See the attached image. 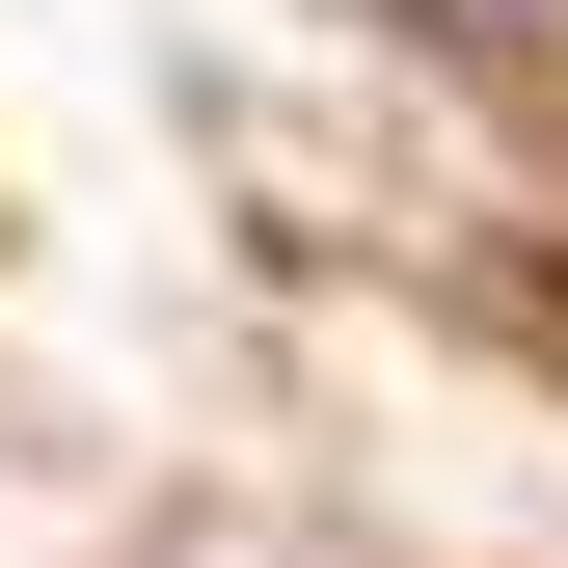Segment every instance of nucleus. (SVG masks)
Returning a JSON list of instances; mask_svg holds the SVG:
<instances>
[{
  "label": "nucleus",
  "mask_w": 568,
  "mask_h": 568,
  "mask_svg": "<svg viewBox=\"0 0 568 568\" xmlns=\"http://www.w3.org/2000/svg\"><path fill=\"white\" fill-rule=\"evenodd\" d=\"M434 28H487V54H541V28H568V0H434Z\"/></svg>",
  "instance_id": "nucleus-1"
}]
</instances>
